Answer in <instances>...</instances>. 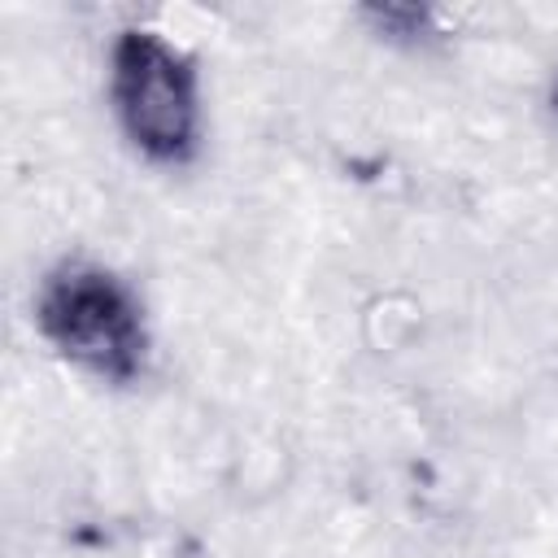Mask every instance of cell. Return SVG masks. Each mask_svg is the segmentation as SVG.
<instances>
[{
    "label": "cell",
    "instance_id": "cell-1",
    "mask_svg": "<svg viewBox=\"0 0 558 558\" xmlns=\"http://www.w3.org/2000/svg\"><path fill=\"white\" fill-rule=\"evenodd\" d=\"M109 109L153 166H187L201 148V70L161 31L131 26L109 44Z\"/></svg>",
    "mask_w": 558,
    "mask_h": 558
},
{
    "label": "cell",
    "instance_id": "cell-2",
    "mask_svg": "<svg viewBox=\"0 0 558 558\" xmlns=\"http://www.w3.org/2000/svg\"><path fill=\"white\" fill-rule=\"evenodd\" d=\"M35 331L52 353L105 384H131L148 357L140 296L92 262H61L39 279Z\"/></svg>",
    "mask_w": 558,
    "mask_h": 558
},
{
    "label": "cell",
    "instance_id": "cell-3",
    "mask_svg": "<svg viewBox=\"0 0 558 558\" xmlns=\"http://www.w3.org/2000/svg\"><path fill=\"white\" fill-rule=\"evenodd\" d=\"M371 17L388 39H427L436 22L432 9H371Z\"/></svg>",
    "mask_w": 558,
    "mask_h": 558
},
{
    "label": "cell",
    "instance_id": "cell-4",
    "mask_svg": "<svg viewBox=\"0 0 558 558\" xmlns=\"http://www.w3.org/2000/svg\"><path fill=\"white\" fill-rule=\"evenodd\" d=\"M549 109H554V113H558V78H554V83H549Z\"/></svg>",
    "mask_w": 558,
    "mask_h": 558
}]
</instances>
